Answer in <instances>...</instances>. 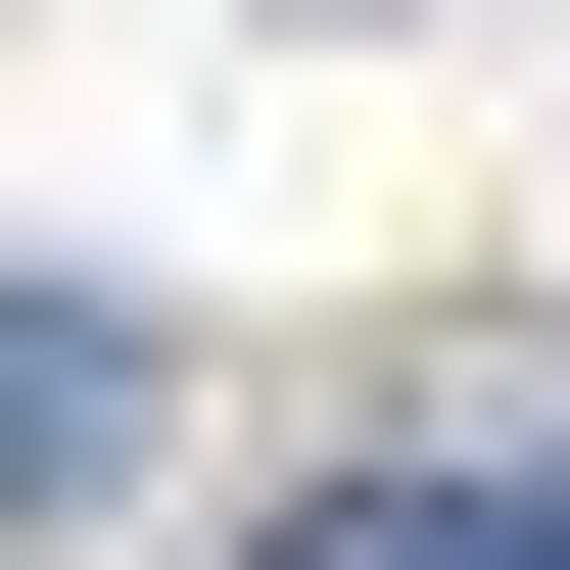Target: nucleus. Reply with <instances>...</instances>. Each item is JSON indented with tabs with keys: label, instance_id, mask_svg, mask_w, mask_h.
I'll return each mask as SVG.
<instances>
[{
	"label": "nucleus",
	"instance_id": "obj_1",
	"mask_svg": "<svg viewBox=\"0 0 570 570\" xmlns=\"http://www.w3.org/2000/svg\"><path fill=\"white\" fill-rule=\"evenodd\" d=\"M142 475V285H0V523H96Z\"/></svg>",
	"mask_w": 570,
	"mask_h": 570
},
{
	"label": "nucleus",
	"instance_id": "obj_2",
	"mask_svg": "<svg viewBox=\"0 0 570 570\" xmlns=\"http://www.w3.org/2000/svg\"><path fill=\"white\" fill-rule=\"evenodd\" d=\"M285 570H570V475H333Z\"/></svg>",
	"mask_w": 570,
	"mask_h": 570
}]
</instances>
